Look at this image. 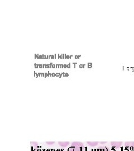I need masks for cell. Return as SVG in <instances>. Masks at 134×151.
Masks as SVG:
<instances>
[{"label":"cell","mask_w":134,"mask_h":151,"mask_svg":"<svg viewBox=\"0 0 134 151\" xmlns=\"http://www.w3.org/2000/svg\"><path fill=\"white\" fill-rule=\"evenodd\" d=\"M60 57H61V55H60V54H58V59H60Z\"/></svg>","instance_id":"24"},{"label":"cell","mask_w":134,"mask_h":151,"mask_svg":"<svg viewBox=\"0 0 134 151\" xmlns=\"http://www.w3.org/2000/svg\"><path fill=\"white\" fill-rule=\"evenodd\" d=\"M75 66H76V65H74V68H75Z\"/></svg>","instance_id":"33"},{"label":"cell","mask_w":134,"mask_h":151,"mask_svg":"<svg viewBox=\"0 0 134 151\" xmlns=\"http://www.w3.org/2000/svg\"><path fill=\"white\" fill-rule=\"evenodd\" d=\"M63 151V150H58V151Z\"/></svg>","instance_id":"32"},{"label":"cell","mask_w":134,"mask_h":151,"mask_svg":"<svg viewBox=\"0 0 134 151\" xmlns=\"http://www.w3.org/2000/svg\"><path fill=\"white\" fill-rule=\"evenodd\" d=\"M97 151H110V150L107 147H101L97 150Z\"/></svg>","instance_id":"7"},{"label":"cell","mask_w":134,"mask_h":151,"mask_svg":"<svg viewBox=\"0 0 134 151\" xmlns=\"http://www.w3.org/2000/svg\"><path fill=\"white\" fill-rule=\"evenodd\" d=\"M83 65H80V68H83Z\"/></svg>","instance_id":"15"},{"label":"cell","mask_w":134,"mask_h":151,"mask_svg":"<svg viewBox=\"0 0 134 151\" xmlns=\"http://www.w3.org/2000/svg\"><path fill=\"white\" fill-rule=\"evenodd\" d=\"M54 56H55V59H56V54H54Z\"/></svg>","instance_id":"30"},{"label":"cell","mask_w":134,"mask_h":151,"mask_svg":"<svg viewBox=\"0 0 134 151\" xmlns=\"http://www.w3.org/2000/svg\"><path fill=\"white\" fill-rule=\"evenodd\" d=\"M125 147L129 150H134V142H126L125 143Z\"/></svg>","instance_id":"2"},{"label":"cell","mask_w":134,"mask_h":151,"mask_svg":"<svg viewBox=\"0 0 134 151\" xmlns=\"http://www.w3.org/2000/svg\"><path fill=\"white\" fill-rule=\"evenodd\" d=\"M30 145H31V150L32 151L34 150H37L38 148V143L37 142H31L30 143Z\"/></svg>","instance_id":"4"},{"label":"cell","mask_w":134,"mask_h":151,"mask_svg":"<svg viewBox=\"0 0 134 151\" xmlns=\"http://www.w3.org/2000/svg\"><path fill=\"white\" fill-rule=\"evenodd\" d=\"M68 76H69V74L67 73H65L64 75L63 76V77H68Z\"/></svg>","instance_id":"10"},{"label":"cell","mask_w":134,"mask_h":151,"mask_svg":"<svg viewBox=\"0 0 134 151\" xmlns=\"http://www.w3.org/2000/svg\"><path fill=\"white\" fill-rule=\"evenodd\" d=\"M70 59H71V57H73V55H70Z\"/></svg>","instance_id":"29"},{"label":"cell","mask_w":134,"mask_h":151,"mask_svg":"<svg viewBox=\"0 0 134 151\" xmlns=\"http://www.w3.org/2000/svg\"><path fill=\"white\" fill-rule=\"evenodd\" d=\"M58 144L60 147H66L70 145V142H59Z\"/></svg>","instance_id":"5"},{"label":"cell","mask_w":134,"mask_h":151,"mask_svg":"<svg viewBox=\"0 0 134 151\" xmlns=\"http://www.w3.org/2000/svg\"><path fill=\"white\" fill-rule=\"evenodd\" d=\"M84 148L85 146L82 143L75 142L72 144L68 151H83Z\"/></svg>","instance_id":"1"},{"label":"cell","mask_w":134,"mask_h":151,"mask_svg":"<svg viewBox=\"0 0 134 151\" xmlns=\"http://www.w3.org/2000/svg\"><path fill=\"white\" fill-rule=\"evenodd\" d=\"M37 57H38V55L36 54H35V59L37 58Z\"/></svg>","instance_id":"19"},{"label":"cell","mask_w":134,"mask_h":151,"mask_svg":"<svg viewBox=\"0 0 134 151\" xmlns=\"http://www.w3.org/2000/svg\"><path fill=\"white\" fill-rule=\"evenodd\" d=\"M72 64H73V65H77V62H75H75H74V63H72Z\"/></svg>","instance_id":"23"},{"label":"cell","mask_w":134,"mask_h":151,"mask_svg":"<svg viewBox=\"0 0 134 151\" xmlns=\"http://www.w3.org/2000/svg\"><path fill=\"white\" fill-rule=\"evenodd\" d=\"M39 68H43V65H39Z\"/></svg>","instance_id":"11"},{"label":"cell","mask_w":134,"mask_h":151,"mask_svg":"<svg viewBox=\"0 0 134 151\" xmlns=\"http://www.w3.org/2000/svg\"></svg>","instance_id":"34"},{"label":"cell","mask_w":134,"mask_h":151,"mask_svg":"<svg viewBox=\"0 0 134 151\" xmlns=\"http://www.w3.org/2000/svg\"><path fill=\"white\" fill-rule=\"evenodd\" d=\"M87 143L88 146L91 147H96L98 145L99 143L98 142H87Z\"/></svg>","instance_id":"6"},{"label":"cell","mask_w":134,"mask_h":151,"mask_svg":"<svg viewBox=\"0 0 134 151\" xmlns=\"http://www.w3.org/2000/svg\"><path fill=\"white\" fill-rule=\"evenodd\" d=\"M38 74H39V77H40V76H42V73H38Z\"/></svg>","instance_id":"20"},{"label":"cell","mask_w":134,"mask_h":151,"mask_svg":"<svg viewBox=\"0 0 134 151\" xmlns=\"http://www.w3.org/2000/svg\"><path fill=\"white\" fill-rule=\"evenodd\" d=\"M62 66H63V65H60V68H62Z\"/></svg>","instance_id":"26"},{"label":"cell","mask_w":134,"mask_h":151,"mask_svg":"<svg viewBox=\"0 0 134 151\" xmlns=\"http://www.w3.org/2000/svg\"><path fill=\"white\" fill-rule=\"evenodd\" d=\"M52 77H56V73H52Z\"/></svg>","instance_id":"16"},{"label":"cell","mask_w":134,"mask_h":151,"mask_svg":"<svg viewBox=\"0 0 134 151\" xmlns=\"http://www.w3.org/2000/svg\"><path fill=\"white\" fill-rule=\"evenodd\" d=\"M42 58H43L42 55H39V59H42Z\"/></svg>","instance_id":"14"},{"label":"cell","mask_w":134,"mask_h":151,"mask_svg":"<svg viewBox=\"0 0 134 151\" xmlns=\"http://www.w3.org/2000/svg\"><path fill=\"white\" fill-rule=\"evenodd\" d=\"M88 65H92V63H88Z\"/></svg>","instance_id":"25"},{"label":"cell","mask_w":134,"mask_h":151,"mask_svg":"<svg viewBox=\"0 0 134 151\" xmlns=\"http://www.w3.org/2000/svg\"><path fill=\"white\" fill-rule=\"evenodd\" d=\"M85 65H83V68H85Z\"/></svg>","instance_id":"31"},{"label":"cell","mask_w":134,"mask_h":151,"mask_svg":"<svg viewBox=\"0 0 134 151\" xmlns=\"http://www.w3.org/2000/svg\"><path fill=\"white\" fill-rule=\"evenodd\" d=\"M75 59H78V55H75Z\"/></svg>","instance_id":"21"},{"label":"cell","mask_w":134,"mask_h":151,"mask_svg":"<svg viewBox=\"0 0 134 151\" xmlns=\"http://www.w3.org/2000/svg\"><path fill=\"white\" fill-rule=\"evenodd\" d=\"M39 77V74H38V73H37V74H36V78H38Z\"/></svg>","instance_id":"17"},{"label":"cell","mask_w":134,"mask_h":151,"mask_svg":"<svg viewBox=\"0 0 134 151\" xmlns=\"http://www.w3.org/2000/svg\"><path fill=\"white\" fill-rule=\"evenodd\" d=\"M100 144H102V145H103V144H106V143H107V142H100Z\"/></svg>","instance_id":"12"},{"label":"cell","mask_w":134,"mask_h":151,"mask_svg":"<svg viewBox=\"0 0 134 151\" xmlns=\"http://www.w3.org/2000/svg\"><path fill=\"white\" fill-rule=\"evenodd\" d=\"M63 66H64V68H67V65H63Z\"/></svg>","instance_id":"18"},{"label":"cell","mask_w":134,"mask_h":151,"mask_svg":"<svg viewBox=\"0 0 134 151\" xmlns=\"http://www.w3.org/2000/svg\"><path fill=\"white\" fill-rule=\"evenodd\" d=\"M80 57H81V55H78V59H79Z\"/></svg>","instance_id":"27"},{"label":"cell","mask_w":134,"mask_h":151,"mask_svg":"<svg viewBox=\"0 0 134 151\" xmlns=\"http://www.w3.org/2000/svg\"><path fill=\"white\" fill-rule=\"evenodd\" d=\"M47 143V144H48V145H53L55 143V142H46Z\"/></svg>","instance_id":"8"},{"label":"cell","mask_w":134,"mask_h":151,"mask_svg":"<svg viewBox=\"0 0 134 151\" xmlns=\"http://www.w3.org/2000/svg\"><path fill=\"white\" fill-rule=\"evenodd\" d=\"M123 145L122 142H111V145L112 147L115 149H118L121 147Z\"/></svg>","instance_id":"3"},{"label":"cell","mask_w":134,"mask_h":151,"mask_svg":"<svg viewBox=\"0 0 134 151\" xmlns=\"http://www.w3.org/2000/svg\"><path fill=\"white\" fill-rule=\"evenodd\" d=\"M52 67L53 68H56V65H52Z\"/></svg>","instance_id":"13"},{"label":"cell","mask_w":134,"mask_h":151,"mask_svg":"<svg viewBox=\"0 0 134 151\" xmlns=\"http://www.w3.org/2000/svg\"><path fill=\"white\" fill-rule=\"evenodd\" d=\"M70 65H71V63H70L68 65H67V68H69V69H70Z\"/></svg>","instance_id":"9"},{"label":"cell","mask_w":134,"mask_h":151,"mask_svg":"<svg viewBox=\"0 0 134 151\" xmlns=\"http://www.w3.org/2000/svg\"><path fill=\"white\" fill-rule=\"evenodd\" d=\"M42 77H45V73H42Z\"/></svg>","instance_id":"22"},{"label":"cell","mask_w":134,"mask_h":151,"mask_svg":"<svg viewBox=\"0 0 134 151\" xmlns=\"http://www.w3.org/2000/svg\"><path fill=\"white\" fill-rule=\"evenodd\" d=\"M50 77H52V73H50Z\"/></svg>","instance_id":"28"}]
</instances>
